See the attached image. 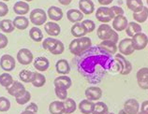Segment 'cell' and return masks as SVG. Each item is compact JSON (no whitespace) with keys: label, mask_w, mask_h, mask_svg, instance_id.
Here are the masks:
<instances>
[{"label":"cell","mask_w":148,"mask_h":114,"mask_svg":"<svg viewBox=\"0 0 148 114\" xmlns=\"http://www.w3.org/2000/svg\"><path fill=\"white\" fill-rule=\"evenodd\" d=\"M92 47V41L90 38L84 37V38H75L69 43V49L73 55L79 56L82 53L86 52Z\"/></svg>","instance_id":"obj_1"},{"label":"cell","mask_w":148,"mask_h":114,"mask_svg":"<svg viewBox=\"0 0 148 114\" xmlns=\"http://www.w3.org/2000/svg\"><path fill=\"white\" fill-rule=\"evenodd\" d=\"M42 48L44 50H47L53 54V55H59L62 54L65 51V46L63 42L59 39L53 38H47L42 41Z\"/></svg>","instance_id":"obj_2"},{"label":"cell","mask_w":148,"mask_h":114,"mask_svg":"<svg viewBox=\"0 0 148 114\" xmlns=\"http://www.w3.org/2000/svg\"><path fill=\"white\" fill-rule=\"evenodd\" d=\"M115 15L114 11L109 7H99L96 11V18L99 22L101 23H107L111 22L112 20H114Z\"/></svg>","instance_id":"obj_3"},{"label":"cell","mask_w":148,"mask_h":114,"mask_svg":"<svg viewBox=\"0 0 148 114\" xmlns=\"http://www.w3.org/2000/svg\"><path fill=\"white\" fill-rule=\"evenodd\" d=\"M47 13L42 9H35L30 12L29 20L35 26L44 25L47 21Z\"/></svg>","instance_id":"obj_4"},{"label":"cell","mask_w":148,"mask_h":114,"mask_svg":"<svg viewBox=\"0 0 148 114\" xmlns=\"http://www.w3.org/2000/svg\"><path fill=\"white\" fill-rule=\"evenodd\" d=\"M132 46L135 51H142L148 45V37L145 33H138L131 38Z\"/></svg>","instance_id":"obj_5"},{"label":"cell","mask_w":148,"mask_h":114,"mask_svg":"<svg viewBox=\"0 0 148 114\" xmlns=\"http://www.w3.org/2000/svg\"><path fill=\"white\" fill-rule=\"evenodd\" d=\"M114 57L118 62V65H119V68H120V69H119L120 74H121V75H128L132 70V64L128 60H127V59L125 58V56L122 55L121 53L115 54Z\"/></svg>","instance_id":"obj_6"},{"label":"cell","mask_w":148,"mask_h":114,"mask_svg":"<svg viewBox=\"0 0 148 114\" xmlns=\"http://www.w3.org/2000/svg\"><path fill=\"white\" fill-rule=\"evenodd\" d=\"M114 33H115V31L109 25H106V23L100 25L98 27V30H97L98 37L102 41L103 40H111V38H112Z\"/></svg>","instance_id":"obj_7"},{"label":"cell","mask_w":148,"mask_h":114,"mask_svg":"<svg viewBox=\"0 0 148 114\" xmlns=\"http://www.w3.org/2000/svg\"><path fill=\"white\" fill-rule=\"evenodd\" d=\"M33 60H34L33 53L29 49L23 48L21 50H19V52L17 53V61L21 65L27 66L31 64Z\"/></svg>","instance_id":"obj_8"},{"label":"cell","mask_w":148,"mask_h":114,"mask_svg":"<svg viewBox=\"0 0 148 114\" xmlns=\"http://www.w3.org/2000/svg\"><path fill=\"white\" fill-rule=\"evenodd\" d=\"M0 66H1V68L4 71L10 72L15 68V66H16V61L10 54H4L0 58Z\"/></svg>","instance_id":"obj_9"},{"label":"cell","mask_w":148,"mask_h":114,"mask_svg":"<svg viewBox=\"0 0 148 114\" xmlns=\"http://www.w3.org/2000/svg\"><path fill=\"white\" fill-rule=\"evenodd\" d=\"M117 48L122 55H131L135 51L133 46H132L130 38H126L122 39V40L119 42V45L117 46Z\"/></svg>","instance_id":"obj_10"},{"label":"cell","mask_w":148,"mask_h":114,"mask_svg":"<svg viewBox=\"0 0 148 114\" xmlns=\"http://www.w3.org/2000/svg\"><path fill=\"white\" fill-rule=\"evenodd\" d=\"M139 87L143 90H148V68H142L136 74Z\"/></svg>","instance_id":"obj_11"},{"label":"cell","mask_w":148,"mask_h":114,"mask_svg":"<svg viewBox=\"0 0 148 114\" xmlns=\"http://www.w3.org/2000/svg\"><path fill=\"white\" fill-rule=\"evenodd\" d=\"M26 91L24 84H22V82L18 81H14L13 83L11 84L9 88H7V92L10 94V96H14L15 98L21 96Z\"/></svg>","instance_id":"obj_12"},{"label":"cell","mask_w":148,"mask_h":114,"mask_svg":"<svg viewBox=\"0 0 148 114\" xmlns=\"http://www.w3.org/2000/svg\"><path fill=\"white\" fill-rule=\"evenodd\" d=\"M85 97L90 101H98L102 96V90L98 86H90L85 90Z\"/></svg>","instance_id":"obj_13"},{"label":"cell","mask_w":148,"mask_h":114,"mask_svg":"<svg viewBox=\"0 0 148 114\" xmlns=\"http://www.w3.org/2000/svg\"><path fill=\"white\" fill-rule=\"evenodd\" d=\"M127 25V19L124 15H117L112 20V29L116 32H122V31L126 30Z\"/></svg>","instance_id":"obj_14"},{"label":"cell","mask_w":148,"mask_h":114,"mask_svg":"<svg viewBox=\"0 0 148 114\" xmlns=\"http://www.w3.org/2000/svg\"><path fill=\"white\" fill-rule=\"evenodd\" d=\"M140 103L134 99V98H130L124 103L123 109L127 114H137L140 111Z\"/></svg>","instance_id":"obj_15"},{"label":"cell","mask_w":148,"mask_h":114,"mask_svg":"<svg viewBox=\"0 0 148 114\" xmlns=\"http://www.w3.org/2000/svg\"><path fill=\"white\" fill-rule=\"evenodd\" d=\"M99 50H101L102 52H104L105 53L110 54V55H112V54H116V52H117V45L115 44L114 42H112L111 40H103L99 43Z\"/></svg>","instance_id":"obj_16"},{"label":"cell","mask_w":148,"mask_h":114,"mask_svg":"<svg viewBox=\"0 0 148 114\" xmlns=\"http://www.w3.org/2000/svg\"><path fill=\"white\" fill-rule=\"evenodd\" d=\"M54 87H60L64 89H69L72 85V81L71 79L68 77L67 75H60L59 77H57L54 79L53 81Z\"/></svg>","instance_id":"obj_17"},{"label":"cell","mask_w":148,"mask_h":114,"mask_svg":"<svg viewBox=\"0 0 148 114\" xmlns=\"http://www.w3.org/2000/svg\"><path fill=\"white\" fill-rule=\"evenodd\" d=\"M44 30L49 36L57 37L61 33V27L56 22H48L44 25Z\"/></svg>","instance_id":"obj_18"},{"label":"cell","mask_w":148,"mask_h":114,"mask_svg":"<svg viewBox=\"0 0 148 114\" xmlns=\"http://www.w3.org/2000/svg\"><path fill=\"white\" fill-rule=\"evenodd\" d=\"M79 10L85 15H90L95 10V4L92 0H80Z\"/></svg>","instance_id":"obj_19"},{"label":"cell","mask_w":148,"mask_h":114,"mask_svg":"<svg viewBox=\"0 0 148 114\" xmlns=\"http://www.w3.org/2000/svg\"><path fill=\"white\" fill-rule=\"evenodd\" d=\"M29 4L25 1H17L13 6V11L18 16H25L29 12Z\"/></svg>","instance_id":"obj_20"},{"label":"cell","mask_w":148,"mask_h":114,"mask_svg":"<svg viewBox=\"0 0 148 114\" xmlns=\"http://www.w3.org/2000/svg\"><path fill=\"white\" fill-rule=\"evenodd\" d=\"M33 63H34V68L40 72H44L46 70H48L50 66V62L48 60V58H46L44 56L37 57Z\"/></svg>","instance_id":"obj_21"},{"label":"cell","mask_w":148,"mask_h":114,"mask_svg":"<svg viewBox=\"0 0 148 114\" xmlns=\"http://www.w3.org/2000/svg\"><path fill=\"white\" fill-rule=\"evenodd\" d=\"M71 32L74 38H79L85 37V35L87 34V30L82 23H76L71 26Z\"/></svg>","instance_id":"obj_22"},{"label":"cell","mask_w":148,"mask_h":114,"mask_svg":"<svg viewBox=\"0 0 148 114\" xmlns=\"http://www.w3.org/2000/svg\"><path fill=\"white\" fill-rule=\"evenodd\" d=\"M56 69L59 75H68L71 72V66L66 59H59L56 64Z\"/></svg>","instance_id":"obj_23"},{"label":"cell","mask_w":148,"mask_h":114,"mask_svg":"<svg viewBox=\"0 0 148 114\" xmlns=\"http://www.w3.org/2000/svg\"><path fill=\"white\" fill-rule=\"evenodd\" d=\"M84 14L80 10L71 9L67 11V18L72 23H81L84 19Z\"/></svg>","instance_id":"obj_24"},{"label":"cell","mask_w":148,"mask_h":114,"mask_svg":"<svg viewBox=\"0 0 148 114\" xmlns=\"http://www.w3.org/2000/svg\"><path fill=\"white\" fill-rule=\"evenodd\" d=\"M47 15L52 21L58 22V21H60V20H62L64 13L60 8H58L56 6H52L48 9Z\"/></svg>","instance_id":"obj_25"},{"label":"cell","mask_w":148,"mask_h":114,"mask_svg":"<svg viewBox=\"0 0 148 114\" xmlns=\"http://www.w3.org/2000/svg\"><path fill=\"white\" fill-rule=\"evenodd\" d=\"M78 108L83 114H92L95 108V103L88 99H84L80 102Z\"/></svg>","instance_id":"obj_26"},{"label":"cell","mask_w":148,"mask_h":114,"mask_svg":"<svg viewBox=\"0 0 148 114\" xmlns=\"http://www.w3.org/2000/svg\"><path fill=\"white\" fill-rule=\"evenodd\" d=\"M64 101L56 100L49 105V112L51 114H64Z\"/></svg>","instance_id":"obj_27"},{"label":"cell","mask_w":148,"mask_h":114,"mask_svg":"<svg viewBox=\"0 0 148 114\" xmlns=\"http://www.w3.org/2000/svg\"><path fill=\"white\" fill-rule=\"evenodd\" d=\"M125 31H126V34L127 35V37H130L131 38L134 35L143 32V28L138 23L130 22V23H128V25Z\"/></svg>","instance_id":"obj_28"},{"label":"cell","mask_w":148,"mask_h":114,"mask_svg":"<svg viewBox=\"0 0 148 114\" xmlns=\"http://www.w3.org/2000/svg\"><path fill=\"white\" fill-rule=\"evenodd\" d=\"M31 83L33 84L34 87L40 88L42 86H44V84L46 83V77L40 72H33Z\"/></svg>","instance_id":"obj_29"},{"label":"cell","mask_w":148,"mask_h":114,"mask_svg":"<svg viewBox=\"0 0 148 114\" xmlns=\"http://www.w3.org/2000/svg\"><path fill=\"white\" fill-rule=\"evenodd\" d=\"M13 25L19 30H25L29 25V20L25 16H17L13 20Z\"/></svg>","instance_id":"obj_30"},{"label":"cell","mask_w":148,"mask_h":114,"mask_svg":"<svg viewBox=\"0 0 148 114\" xmlns=\"http://www.w3.org/2000/svg\"><path fill=\"white\" fill-rule=\"evenodd\" d=\"M127 7L133 13H136L142 11L145 6L142 0H127Z\"/></svg>","instance_id":"obj_31"},{"label":"cell","mask_w":148,"mask_h":114,"mask_svg":"<svg viewBox=\"0 0 148 114\" xmlns=\"http://www.w3.org/2000/svg\"><path fill=\"white\" fill-rule=\"evenodd\" d=\"M132 17H133L134 21L136 23H143L146 22L148 20V8L147 7H143V9L142 10V11L133 13Z\"/></svg>","instance_id":"obj_32"},{"label":"cell","mask_w":148,"mask_h":114,"mask_svg":"<svg viewBox=\"0 0 148 114\" xmlns=\"http://www.w3.org/2000/svg\"><path fill=\"white\" fill-rule=\"evenodd\" d=\"M64 114H71L77 109V104L72 98H67L64 100Z\"/></svg>","instance_id":"obj_33"},{"label":"cell","mask_w":148,"mask_h":114,"mask_svg":"<svg viewBox=\"0 0 148 114\" xmlns=\"http://www.w3.org/2000/svg\"><path fill=\"white\" fill-rule=\"evenodd\" d=\"M0 29L4 33H11L13 32L15 27L13 25V22L10 19H4L0 21Z\"/></svg>","instance_id":"obj_34"},{"label":"cell","mask_w":148,"mask_h":114,"mask_svg":"<svg viewBox=\"0 0 148 114\" xmlns=\"http://www.w3.org/2000/svg\"><path fill=\"white\" fill-rule=\"evenodd\" d=\"M29 37L34 41L40 42L43 39V33L38 26H34L29 30Z\"/></svg>","instance_id":"obj_35"},{"label":"cell","mask_w":148,"mask_h":114,"mask_svg":"<svg viewBox=\"0 0 148 114\" xmlns=\"http://www.w3.org/2000/svg\"><path fill=\"white\" fill-rule=\"evenodd\" d=\"M13 78L12 76L9 74L8 72H5L0 75V85L5 87L6 89L9 88L10 86L13 83Z\"/></svg>","instance_id":"obj_36"},{"label":"cell","mask_w":148,"mask_h":114,"mask_svg":"<svg viewBox=\"0 0 148 114\" xmlns=\"http://www.w3.org/2000/svg\"><path fill=\"white\" fill-rule=\"evenodd\" d=\"M92 114H109L108 106L104 102H97V103H95V108Z\"/></svg>","instance_id":"obj_37"},{"label":"cell","mask_w":148,"mask_h":114,"mask_svg":"<svg viewBox=\"0 0 148 114\" xmlns=\"http://www.w3.org/2000/svg\"><path fill=\"white\" fill-rule=\"evenodd\" d=\"M32 76H33V72L30 71V70H27V69H24L20 71L19 73V78L23 82H31V80H32Z\"/></svg>","instance_id":"obj_38"},{"label":"cell","mask_w":148,"mask_h":114,"mask_svg":"<svg viewBox=\"0 0 148 114\" xmlns=\"http://www.w3.org/2000/svg\"><path fill=\"white\" fill-rule=\"evenodd\" d=\"M30 99H31V94L28 91H25L21 96L15 98L17 104H19V105H25L30 101Z\"/></svg>","instance_id":"obj_39"},{"label":"cell","mask_w":148,"mask_h":114,"mask_svg":"<svg viewBox=\"0 0 148 114\" xmlns=\"http://www.w3.org/2000/svg\"><path fill=\"white\" fill-rule=\"evenodd\" d=\"M10 109V101L5 96H0V112H7Z\"/></svg>","instance_id":"obj_40"},{"label":"cell","mask_w":148,"mask_h":114,"mask_svg":"<svg viewBox=\"0 0 148 114\" xmlns=\"http://www.w3.org/2000/svg\"><path fill=\"white\" fill-rule=\"evenodd\" d=\"M54 93L57 98H59L61 101H64L68 98V90L60 87H54Z\"/></svg>","instance_id":"obj_41"},{"label":"cell","mask_w":148,"mask_h":114,"mask_svg":"<svg viewBox=\"0 0 148 114\" xmlns=\"http://www.w3.org/2000/svg\"><path fill=\"white\" fill-rule=\"evenodd\" d=\"M82 23L85 26V28L87 30V33H92L96 29V25L92 20H84Z\"/></svg>","instance_id":"obj_42"},{"label":"cell","mask_w":148,"mask_h":114,"mask_svg":"<svg viewBox=\"0 0 148 114\" xmlns=\"http://www.w3.org/2000/svg\"><path fill=\"white\" fill-rule=\"evenodd\" d=\"M9 13V7L5 3L0 1V17H5Z\"/></svg>","instance_id":"obj_43"},{"label":"cell","mask_w":148,"mask_h":114,"mask_svg":"<svg viewBox=\"0 0 148 114\" xmlns=\"http://www.w3.org/2000/svg\"><path fill=\"white\" fill-rule=\"evenodd\" d=\"M8 44H9V38H7L6 35L0 33V50L6 48Z\"/></svg>","instance_id":"obj_44"},{"label":"cell","mask_w":148,"mask_h":114,"mask_svg":"<svg viewBox=\"0 0 148 114\" xmlns=\"http://www.w3.org/2000/svg\"><path fill=\"white\" fill-rule=\"evenodd\" d=\"M25 111H31V112H34V113H37L38 111V107L36 103H34V102H31L28 105L25 107Z\"/></svg>","instance_id":"obj_45"},{"label":"cell","mask_w":148,"mask_h":114,"mask_svg":"<svg viewBox=\"0 0 148 114\" xmlns=\"http://www.w3.org/2000/svg\"><path fill=\"white\" fill-rule=\"evenodd\" d=\"M111 9L112 10V11H114V13L115 16H117V15H124L125 11L124 10L122 9L121 7H118V6H112Z\"/></svg>","instance_id":"obj_46"},{"label":"cell","mask_w":148,"mask_h":114,"mask_svg":"<svg viewBox=\"0 0 148 114\" xmlns=\"http://www.w3.org/2000/svg\"><path fill=\"white\" fill-rule=\"evenodd\" d=\"M140 111H145V112L148 113V100L143 102V103H142V106L140 107Z\"/></svg>","instance_id":"obj_47"},{"label":"cell","mask_w":148,"mask_h":114,"mask_svg":"<svg viewBox=\"0 0 148 114\" xmlns=\"http://www.w3.org/2000/svg\"><path fill=\"white\" fill-rule=\"evenodd\" d=\"M99 3L100 4L101 6L103 7H106L107 5H110V4L114 1V0H98Z\"/></svg>","instance_id":"obj_48"},{"label":"cell","mask_w":148,"mask_h":114,"mask_svg":"<svg viewBox=\"0 0 148 114\" xmlns=\"http://www.w3.org/2000/svg\"><path fill=\"white\" fill-rule=\"evenodd\" d=\"M72 0H58V2H59L61 5H64V6H68L69 4L71 3Z\"/></svg>","instance_id":"obj_49"},{"label":"cell","mask_w":148,"mask_h":114,"mask_svg":"<svg viewBox=\"0 0 148 114\" xmlns=\"http://www.w3.org/2000/svg\"><path fill=\"white\" fill-rule=\"evenodd\" d=\"M21 114H36V113H34V112H31V111H23Z\"/></svg>","instance_id":"obj_50"},{"label":"cell","mask_w":148,"mask_h":114,"mask_svg":"<svg viewBox=\"0 0 148 114\" xmlns=\"http://www.w3.org/2000/svg\"><path fill=\"white\" fill-rule=\"evenodd\" d=\"M118 114H127V113L125 111L124 109H121V111H119V113Z\"/></svg>","instance_id":"obj_51"},{"label":"cell","mask_w":148,"mask_h":114,"mask_svg":"<svg viewBox=\"0 0 148 114\" xmlns=\"http://www.w3.org/2000/svg\"><path fill=\"white\" fill-rule=\"evenodd\" d=\"M137 114H148L147 112H145V111H140Z\"/></svg>","instance_id":"obj_52"},{"label":"cell","mask_w":148,"mask_h":114,"mask_svg":"<svg viewBox=\"0 0 148 114\" xmlns=\"http://www.w3.org/2000/svg\"><path fill=\"white\" fill-rule=\"evenodd\" d=\"M23 1H25V2H31V1H33V0H23Z\"/></svg>","instance_id":"obj_53"},{"label":"cell","mask_w":148,"mask_h":114,"mask_svg":"<svg viewBox=\"0 0 148 114\" xmlns=\"http://www.w3.org/2000/svg\"><path fill=\"white\" fill-rule=\"evenodd\" d=\"M2 1H6V2H8V1H10V0H2Z\"/></svg>","instance_id":"obj_54"},{"label":"cell","mask_w":148,"mask_h":114,"mask_svg":"<svg viewBox=\"0 0 148 114\" xmlns=\"http://www.w3.org/2000/svg\"><path fill=\"white\" fill-rule=\"evenodd\" d=\"M109 114H115V113H114V112H109Z\"/></svg>","instance_id":"obj_55"},{"label":"cell","mask_w":148,"mask_h":114,"mask_svg":"<svg viewBox=\"0 0 148 114\" xmlns=\"http://www.w3.org/2000/svg\"><path fill=\"white\" fill-rule=\"evenodd\" d=\"M146 3H147V6H148V0H146Z\"/></svg>","instance_id":"obj_56"},{"label":"cell","mask_w":148,"mask_h":114,"mask_svg":"<svg viewBox=\"0 0 148 114\" xmlns=\"http://www.w3.org/2000/svg\"><path fill=\"white\" fill-rule=\"evenodd\" d=\"M147 48H148V45H147Z\"/></svg>","instance_id":"obj_57"}]
</instances>
